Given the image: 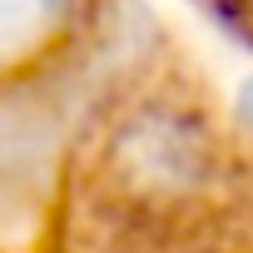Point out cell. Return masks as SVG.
Returning <instances> with one entry per match:
<instances>
[{
    "label": "cell",
    "mask_w": 253,
    "mask_h": 253,
    "mask_svg": "<svg viewBox=\"0 0 253 253\" xmlns=\"http://www.w3.org/2000/svg\"><path fill=\"white\" fill-rule=\"evenodd\" d=\"M0 5H5V45H10V55L25 40H40L65 15V0H0Z\"/></svg>",
    "instance_id": "6da1fadb"
},
{
    "label": "cell",
    "mask_w": 253,
    "mask_h": 253,
    "mask_svg": "<svg viewBox=\"0 0 253 253\" xmlns=\"http://www.w3.org/2000/svg\"><path fill=\"white\" fill-rule=\"evenodd\" d=\"M238 114H243V124H248V129H253V80L238 89Z\"/></svg>",
    "instance_id": "7a4b0ae2"
}]
</instances>
